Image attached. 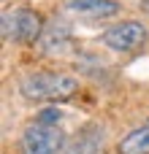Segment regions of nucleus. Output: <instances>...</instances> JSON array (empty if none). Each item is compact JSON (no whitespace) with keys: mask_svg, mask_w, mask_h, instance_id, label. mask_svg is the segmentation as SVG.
Segmentation results:
<instances>
[{"mask_svg":"<svg viewBox=\"0 0 149 154\" xmlns=\"http://www.w3.org/2000/svg\"><path fill=\"white\" fill-rule=\"evenodd\" d=\"M147 38H149V30L141 22H133V19L117 22V24H111L109 30H103V35H100V41H103L111 51H119V54H130V51L141 49V46L147 43Z\"/></svg>","mask_w":149,"mask_h":154,"instance_id":"nucleus-4","label":"nucleus"},{"mask_svg":"<svg viewBox=\"0 0 149 154\" xmlns=\"http://www.w3.org/2000/svg\"><path fill=\"white\" fill-rule=\"evenodd\" d=\"M57 119H60V114L49 108V111H43V114H38V119H35V122H41V125H57Z\"/></svg>","mask_w":149,"mask_h":154,"instance_id":"nucleus-8","label":"nucleus"},{"mask_svg":"<svg viewBox=\"0 0 149 154\" xmlns=\"http://www.w3.org/2000/svg\"><path fill=\"white\" fill-rule=\"evenodd\" d=\"M65 8L87 19H109L122 11L117 0H65Z\"/></svg>","mask_w":149,"mask_h":154,"instance_id":"nucleus-6","label":"nucleus"},{"mask_svg":"<svg viewBox=\"0 0 149 154\" xmlns=\"http://www.w3.org/2000/svg\"><path fill=\"white\" fill-rule=\"evenodd\" d=\"M0 32L5 41L14 43H33L43 32V16L30 5H14L5 8L0 16Z\"/></svg>","mask_w":149,"mask_h":154,"instance_id":"nucleus-2","label":"nucleus"},{"mask_svg":"<svg viewBox=\"0 0 149 154\" xmlns=\"http://www.w3.org/2000/svg\"><path fill=\"white\" fill-rule=\"evenodd\" d=\"M138 8H141L144 14H149V0H141V3H138Z\"/></svg>","mask_w":149,"mask_h":154,"instance_id":"nucleus-9","label":"nucleus"},{"mask_svg":"<svg viewBox=\"0 0 149 154\" xmlns=\"http://www.w3.org/2000/svg\"><path fill=\"white\" fill-rule=\"evenodd\" d=\"M79 81L71 73H57V70H35L19 79V92L24 100H38V103H57L68 100L76 95Z\"/></svg>","mask_w":149,"mask_h":154,"instance_id":"nucleus-1","label":"nucleus"},{"mask_svg":"<svg viewBox=\"0 0 149 154\" xmlns=\"http://www.w3.org/2000/svg\"><path fill=\"white\" fill-rule=\"evenodd\" d=\"M117 154H149V122L130 130L117 143Z\"/></svg>","mask_w":149,"mask_h":154,"instance_id":"nucleus-7","label":"nucleus"},{"mask_svg":"<svg viewBox=\"0 0 149 154\" xmlns=\"http://www.w3.org/2000/svg\"><path fill=\"white\" fill-rule=\"evenodd\" d=\"M65 149V135L57 125H41L33 122L24 127L19 138V152L22 154H60Z\"/></svg>","mask_w":149,"mask_h":154,"instance_id":"nucleus-3","label":"nucleus"},{"mask_svg":"<svg viewBox=\"0 0 149 154\" xmlns=\"http://www.w3.org/2000/svg\"><path fill=\"white\" fill-rule=\"evenodd\" d=\"M103 141H106V133L100 125H87L81 127L60 154H100L103 152Z\"/></svg>","mask_w":149,"mask_h":154,"instance_id":"nucleus-5","label":"nucleus"}]
</instances>
